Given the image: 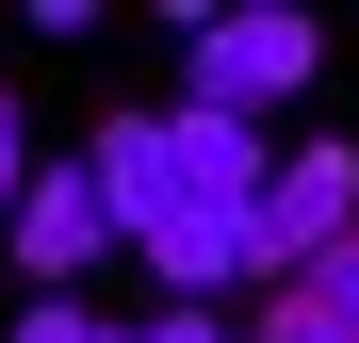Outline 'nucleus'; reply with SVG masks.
<instances>
[{"mask_svg":"<svg viewBox=\"0 0 359 343\" xmlns=\"http://www.w3.org/2000/svg\"><path fill=\"white\" fill-rule=\"evenodd\" d=\"M180 66H196V82H180L196 114H245V131H262L278 98L327 82V17H294V0H229V17H180Z\"/></svg>","mask_w":359,"mask_h":343,"instance_id":"f257e3e1","label":"nucleus"},{"mask_svg":"<svg viewBox=\"0 0 359 343\" xmlns=\"http://www.w3.org/2000/svg\"><path fill=\"white\" fill-rule=\"evenodd\" d=\"M343 229H359V147H278V180L245 196V295L294 278V262H327Z\"/></svg>","mask_w":359,"mask_h":343,"instance_id":"f03ea898","label":"nucleus"},{"mask_svg":"<svg viewBox=\"0 0 359 343\" xmlns=\"http://www.w3.org/2000/svg\"><path fill=\"white\" fill-rule=\"evenodd\" d=\"M0 229H17V278H33V295H66V278L114 246V213H98V180H82V163H33Z\"/></svg>","mask_w":359,"mask_h":343,"instance_id":"7ed1b4c3","label":"nucleus"},{"mask_svg":"<svg viewBox=\"0 0 359 343\" xmlns=\"http://www.w3.org/2000/svg\"><path fill=\"white\" fill-rule=\"evenodd\" d=\"M163 180L196 196V213H229V229H245V196L278 180V147L245 131V114H196V98H180V114H163Z\"/></svg>","mask_w":359,"mask_h":343,"instance_id":"20e7f679","label":"nucleus"},{"mask_svg":"<svg viewBox=\"0 0 359 343\" xmlns=\"http://www.w3.org/2000/svg\"><path fill=\"white\" fill-rule=\"evenodd\" d=\"M262 295H278V278H262ZM294 295H311V311H327V327L359 343V229H343V246H327V262H294Z\"/></svg>","mask_w":359,"mask_h":343,"instance_id":"39448f33","label":"nucleus"},{"mask_svg":"<svg viewBox=\"0 0 359 343\" xmlns=\"http://www.w3.org/2000/svg\"><path fill=\"white\" fill-rule=\"evenodd\" d=\"M229 343H343V327H327V311H311V295H294V278H278V295H262L245 327H229Z\"/></svg>","mask_w":359,"mask_h":343,"instance_id":"423d86ee","label":"nucleus"},{"mask_svg":"<svg viewBox=\"0 0 359 343\" xmlns=\"http://www.w3.org/2000/svg\"><path fill=\"white\" fill-rule=\"evenodd\" d=\"M17 343H98V311H82V295H33V311H17Z\"/></svg>","mask_w":359,"mask_h":343,"instance_id":"0eeeda50","label":"nucleus"},{"mask_svg":"<svg viewBox=\"0 0 359 343\" xmlns=\"http://www.w3.org/2000/svg\"><path fill=\"white\" fill-rule=\"evenodd\" d=\"M17 180H33V131H17V82H0V213H17Z\"/></svg>","mask_w":359,"mask_h":343,"instance_id":"6e6552de","label":"nucleus"},{"mask_svg":"<svg viewBox=\"0 0 359 343\" xmlns=\"http://www.w3.org/2000/svg\"><path fill=\"white\" fill-rule=\"evenodd\" d=\"M131 343H229V327H212V311H180V295H163V311H147Z\"/></svg>","mask_w":359,"mask_h":343,"instance_id":"1a4fd4ad","label":"nucleus"},{"mask_svg":"<svg viewBox=\"0 0 359 343\" xmlns=\"http://www.w3.org/2000/svg\"><path fill=\"white\" fill-rule=\"evenodd\" d=\"M98 343H131V327H98Z\"/></svg>","mask_w":359,"mask_h":343,"instance_id":"9d476101","label":"nucleus"}]
</instances>
